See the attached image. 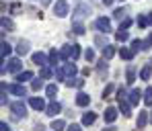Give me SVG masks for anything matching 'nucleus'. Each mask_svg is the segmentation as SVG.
Masks as SVG:
<instances>
[{"label": "nucleus", "mask_w": 152, "mask_h": 131, "mask_svg": "<svg viewBox=\"0 0 152 131\" xmlns=\"http://www.w3.org/2000/svg\"><path fill=\"white\" fill-rule=\"evenodd\" d=\"M72 31H74L76 35H82V33H84V25H80V23H74V25H72Z\"/></svg>", "instance_id": "f704fd0d"}, {"label": "nucleus", "mask_w": 152, "mask_h": 131, "mask_svg": "<svg viewBox=\"0 0 152 131\" xmlns=\"http://www.w3.org/2000/svg\"><path fill=\"white\" fill-rule=\"evenodd\" d=\"M29 105L33 106L35 111H45V109H48V106H45V101H43V98H37V96H33V98L29 101Z\"/></svg>", "instance_id": "9d476101"}, {"label": "nucleus", "mask_w": 152, "mask_h": 131, "mask_svg": "<svg viewBox=\"0 0 152 131\" xmlns=\"http://www.w3.org/2000/svg\"><path fill=\"white\" fill-rule=\"evenodd\" d=\"M95 27H97L99 31H103V33H109V31H111V23H109V19H105V17L97 19V21H95Z\"/></svg>", "instance_id": "423d86ee"}, {"label": "nucleus", "mask_w": 152, "mask_h": 131, "mask_svg": "<svg viewBox=\"0 0 152 131\" xmlns=\"http://www.w3.org/2000/svg\"><path fill=\"white\" fill-rule=\"evenodd\" d=\"M6 90H8L10 94H15V96H25V94H27V92H25V86H23L21 82H19V84H10Z\"/></svg>", "instance_id": "0eeeda50"}, {"label": "nucleus", "mask_w": 152, "mask_h": 131, "mask_svg": "<svg viewBox=\"0 0 152 131\" xmlns=\"http://www.w3.org/2000/svg\"><path fill=\"white\" fill-rule=\"evenodd\" d=\"M60 53H62V59H72V62H74L76 57L80 55V49H78L76 43H72V45H64Z\"/></svg>", "instance_id": "f257e3e1"}, {"label": "nucleus", "mask_w": 152, "mask_h": 131, "mask_svg": "<svg viewBox=\"0 0 152 131\" xmlns=\"http://www.w3.org/2000/svg\"><path fill=\"white\" fill-rule=\"evenodd\" d=\"M0 129H2V131H10V127H8V125L2 121V123H0Z\"/></svg>", "instance_id": "c03bdc74"}, {"label": "nucleus", "mask_w": 152, "mask_h": 131, "mask_svg": "<svg viewBox=\"0 0 152 131\" xmlns=\"http://www.w3.org/2000/svg\"><path fill=\"white\" fill-rule=\"evenodd\" d=\"M95 119H97V115L88 111V113H84V115H82V125H93V123H95Z\"/></svg>", "instance_id": "f3484780"}, {"label": "nucleus", "mask_w": 152, "mask_h": 131, "mask_svg": "<svg viewBox=\"0 0 152 131\" xmlns=\"http://www.w3.org/2000/svg\"><path fill=\"white\" fill-rule=\"evenodd\" d=\"M113 17H115V19H119V21H121V19H124V17H126V12H124V8H117V10H115V12H113Z\"/></svg>", "instance_id": "4c0bfd02"}, {"label": "nucleus", "mask_w": 152, "mask_h": 131, "mask_svg": "<svg viewBox=\"0 0 152 131\" xmlns=\"http://www.w3.org/2000/svg\"><path fill=\"white\" fill-rule=\"evenodd\" d=\"M39 76H41V78H50V76H51V70L48 68V66H45V68L41 70V74H39Z\"/></svg>", "instance_id": "58836bf2"}, {"label": "nucleus", "mask_w": 152, "mask_h": 131, "mask_svg": "<svg viewBox=\"0 0 152 131\" xmlns=\"http://www.w3.org/2000/svg\"><path fill=\"white\" fill-rule=\"evenodd\" d=\"M84 57H86V62H93V59H95V51H93V49L88 47V49L84 51Z\"/></svg>", "instance_id": "e433bc0d"}, {"label": "nucleus", "mask_w": 152, "mask_h": 131, "mask_svg": "<svg viewBox=\"0 0 152 131\" xmlns=\"http://www.w3.org/2000/svg\"><path fill=\"white\" fill-rule=\"evenodd\" d=\"M113 88H115V86H113V84H109V86H107V88L103 90V96H109V94L113 92Z\"/></svg>", "instance_id": "ea45409f"}, {"label": "nucleus", "mask_w": 152, "mask_h": 131, "mask_svg": "<svg viewBox=\"0 0 152 131\" xmlns=\"http://www.w3.org/2000/svg\"><path fill=\"white\" fill-rule=\"evenodd\" d=\"M31 78H33V72H29V70H25V72H21V74L17 76V80H19L21 84H23L25 80H31Z\"/></svg>", "instance_id": "bb28decb"}, {"label": "nucleus", "mask_w": 152, "mask_h": 131, "mask_svg": "<svg viewBox=\"0 0 152 131\" xmlns=\"http://www.w3.org/2000/svg\"><path fill=\"white\" fill-rule=\"evenodd\" d=\"M45 94H48L50 98H56V94H58V86H56V84H50V86L45 88Z\"/></svg>", "instance_id": "c756f323"}, {"label": "nucleus", "mask_w": 152, "mask_h": 131, "mask_svg": "<svg viewBox=\"0 0 152 131\" xmlns=\"http://www.w3.org/2000/svg\"><path fill=\"white\" fill-rule=\"evenodd\" d=\"M103 117H105L107 123H113V121L117 119V109H115V106H107L105 113H103Z\"/></svg>", "instance_id": "6e6552de"}, {"label": "nucleus", "mask_w": 152, "mask_h": 131, "mask_svg": "<svg viewBox=\"0 0 152 131\" xmlns=\"http://www.w3.org/2000/svg\"><path fill=\"white\" fill-rule=\"evenodd\" d=\"M152 25V14H142V17H138V27H142V29H146V27Z\"/></svg>", "instance_id": "4468645a"}, {"label": "nucleus", "mask_w": 152, "mask_h": 131, "mask_svg": "<svg viewBox=\"0 0 152 131\" xmlns=\"http://www.w3.org/2000/svg\"><path fill=\"white\" fill-rule=\"evenodd\" d=\"M53 14L56 17H66L68 14V2L66 0H58L56 6H53Z\"/></svg>", "instance_id": "7ed1b4c3"}, {"label": "nucleus", "mask_w": 152, "mask_h": 131, "mask_svg": "<svg viewBox=\"0 0 152 131\" xmlns=\"http://www.w3.org/2000/svg\"><path fill=\"white\" fill-rule=\"evenodd\" d=\"M62 70H64V74H66L68 78H72L76 72H78V68H76V64H72V59H68V64H64Z\"/></svg>", "instance_id": "1a4fd4ad"}, {"label": "nucleus", "mask_w": 152, "mask_h": 131, "mask_svg": "<svg viewBox=\"0 0 152 131\" xmlns=\"http://www.w3.org/2000/svg\"><path fill=\"white\" fill-rule=\"evenodd\" d=\"M126 78H127V84H134V82H136V70H134L132 66L127 68V74H126Z\"/></svg>", "instance_id": "cd10ccee"}, {"label": "nucleus", "mask_w": 152, "mask_h": 131, "mask_svg": "<svg viewBox=\"0 0 152 131\" xmlns=\"http://www.w3.org/2000/svg\"><path fill=\"white\" fill-rule=\"evenodd\" d=\"M88 14H91V6H88V4H80V6L74 10L72 21H74V23H78V21H82V19H84V17H88Z\"/></svg>", "instance_id": "f03ea898"}, {"label": "nucleus", "mask_w": 152, "mask_h": 131, "mask_svg": "<svg viewBox=\"0 0 152 131\" xmlns=\"http://www.w3.org/2000/svg\"><path fill=\"white\" fill-rule=\"evenodd\" d=\"M150 121H152V115H150Z\"/></svg>", "instance_id": "8fccbe9b"}, {"label": "nucleus", "mask_w": 152, "mask_h": 131, "mask_svg": "<svg viewBox=\"0 0 152 131\" xmlns=\"http://www.w3.org/2000/svg\"><path fill=\"white\" fill-rule=\"evenodd\" d=\"M117 103H119V111L124 113V117H129V115H132V111H129V103H127L126 98H117Z\"/></svg>", "instance_id": "2eb2a0df"}, {"label": "nucleus", "mask_w": 152, "mask_h": 131, "mask_svg": "<svg viewBox=\"0 0 152 131\" xmlns=\"http://www.w3.org/2000/svg\"><path fill=\"white\" fill-rule=\"evenodd\" d=\"M134 49H127V47H121V51H119V55H121V57H124V59H132V57H134Z\"/></svg>", "instance_id": "c85d7f7f"}, {"label": "nucleus", "mask_w": 152, "mask_h": 131, "mask_svg": "<svg viewBox=\"0 0 152 131\" xmlns=\"http://www.w3.org/2000/svg\"><path fill=\"white\" fill-rule=\"evenodd\" d=\"M62 111V106H60V103H51V105H48V109H45V115H50V117H56L58 113Z\"/></svg>", "instance_id": "f8f14e48"}, {"label": "nucleus", "mask_w": 152, "mask_h": 131, "mask_svg": "<svg viewBox=\"0 0 152 131\" xmlns=\"http://www.w3.org/2000/svg\"><path fill=\"white\" fill-rule=\"evenodd\" d=\"M10 111H12L17 117H25V115H27V106H25V103H23V101L12 103V105H10Z\"/></svg>", "instance_id": "20e7f679"}, {"label": "nucleus", "mask_w": 152, "mask_h": 131, "mask_svg": "<svg viewBox=\"0 0 152 131\" xmlns=\"http://www.w3.org/2000/svg\"><path fill=\"white\" fill-rule=\"evenodd\" d=\"M43 80H45V78H41V76H39L37 80H33V84H31V88H33V90H39V88L43 86Z\"/></svg>", "instance_id": "72a5a7b5"}, {"label": "nucleus", "mask_w": 152, "mask_h": 131, "mask_svg": "<svg viewBox=\"0 0 152 131\" xmlns=\"http://www.w3.org/2000/svg\"><path fill=\"white\" fill-rule=\"evenodd\" d=\"M51 0H41V4H50Z\"/></svg>", "instance_id": "09e8293b"}, {"label": "nucleus", "mask_w": 152, "mask_h": 131, "mask_svg": "<svg viewBox=\"0 0 152 131\" xmlns=\"http://www.w3.org/2000/svg\"><path fill=\"white\" fill-rule=\"evenodd\" d=\"M113 2H115V0H103V4H105V6H111Z\"/></svg>", "instance_id": "a18cd8bd"}, {"label": "nucleus", "mask_w": 152, "mask_h": 131, "mask_svg": "<svg viewBox=\"0 0 152 131\" xmlns=\"http://www.w3.org/2000/svg\"><path fill=\"white\" fill-rule=\"evenodd\" d=\"M66 84H68V86H76V88H82V86H84V80L74 78V76H72V78H68V80H66Z\"/></svg>", "instance_id": "4be33fe9"}, {"label": "nucleus", "mask_w": 152, "mask_h": 131, "mask_svg": "<svg viewBox=\"0 0 152 131\" xmlns=\"http://www.w3.org/2000/svg\"><path fill=\"white\" fill-rule=\"evenodd\" d=\"M146 123H148V113H146V111H142V113H138V129H142V127H146Z\"/></svg>", "instance_id": "a211bd4d"}, {"label": "nucleus", "mask_w": 152, "mask_h": 131, "mask_svg": "<svg viewBox=\"0 0 152 131\" xmlns=\"http://www.w3.org/2000/svg\"><path fill=\"white\" fill-rule=\"evenodd\" d=\"M115 39H117V41H127V39H129V35H127V31L119 29V31L115 33Z\"/></svg>", "instance_id": "2f4dec72"}, {"label": "nucleus", "mask_w": 152, "mask_h": 131, "mask_svg": "<svg viewBox=\"0 0 152 131\" xmlns=\"http://www.w3.org/2000/svg\"><path fill=\"white\" fill-rule=\"evenodd\" d=\"M144 103L150 106L152 105V86H148L146 90H144Z\"/></svg>", "instance_id": "7c9ffc66"}, {"label": "nucleus", "mask_w": 152, "mask_h": 131, "mask_svg": "<svg viewBox=\"0 0 152 131\" xmlns=\"http://www.w3.org/2000/svg\"><path fill=\"white\" fill-rule=\"evenodd\" d=\"M88 103H91V96L88 94H84V92H78L76 94V105L78 106H88Z\"/></svg>", "instance_id": "ddd939ff"}, {"label": "nucleus", "mask_w": 152, "mask_h": 131, "mask_svg": "<svg viewBox=\"0 0 152 131\" xmlns=\"http://www.w3.org/2000/svg\"><path fill=\"white\" fill-rule=\"evenodd\" d=\"M10 51H12V47H10L6 41H2V45H0V55L6 59V55H10Z\"/></svg>", "instance_id": "5701e85b"}, {"label": "nucleus", "mask_w": 152, "mask_h": 131, "mask_svg": "<svg viewBox=\"0 0 152 131\" xmlns=\"http://www.w3.org/2000/svg\"><path fill=\"white\" fill-rule=\"evenodd\" d=\"M142 45H144V41H140V39H134V41H132V49H134V51L142 49Z\"/></svg>", "instance_id": "c9c22d12"}, {"label": "nucleus", "mask_w": 152, "mask_h": 131, "mask_svg": "<svg viewBox=\"0 0 152 131\" xmlns=\"http://www.w3.org/2000/svg\"><path fill=\"white\" fill-rule=\"evenodd\" d=\"M103 131H115V127H107V129H103Z\"/></svg>", "instance_id": "de8ad7c7"}, {"label": "nucleus", "mask_w": 152, "mask_h": 131, "mask_svg": "<svg viewBox=\"0 0 152 131\" xmlns=\"http://www.w3.org/2000/svg\"><path fill=\"white\" fill-rule=\"evenodd\" d=\"M129 25H132V19H124V23H121V27H119V29H124V31H126Z\"/></svg>", "instance_id": "a19ab883"}, {"label": "nucleus", "mask_w": 152, "mask_h": 131, "mask_svg": "<svg viewBox=\"0 0 152 131\" xmlns=\"http://www.w3.org/2000/svg\"><path fill=\"white\" fill-rule=\"evenodd\" d=\"M140 98H142V92H140L138 88H134V90L129 92V105H138Z\"/></svg>", "instance_id": "dca6fc26"}, {"label": "nucleus", "mask_w": 152, "mask_h": 131, "mask_svg": "<svg viewBox=\"0 0 152 131\" xmlns=\"http://www.w3.org/2000/svg\"><path fill=\"white\" fill-rule=\"evenodd\" d=\"M21 68H23V64H21V59H19V57L8 59V72H21Z\"/></svg>", "instance_id": "9b49d317"}, {"label": "nucleus", "mask_w": 152, "mask_h": 131, "mask_svg": "<svg viewBox=\"0 0 152 131\" xmlns=\"http://www.w3.org/2000/svg\"><path fill=\"white\" fill-rule=\"evenodd\" d=\"M113 55H115V47H113V45H105V47H103V57H105V59H111Z\"/></svg>", "instance_id": "412c9836"}, {"label": "nucleus", "mask_w": 152, "mask_h": 131, "mask_svg": "<svg viewBox=\"0 0 152 131\" xmlns=\"http://www.w3.org/2000/svg\"><path fill=\"white\" fill-rule=\"evenodd\" d=\"M33 64H37L39 68H45L48 64H50V57L45 55V53H33Z\"/></svg>", "instance_id": "39448f33"}, {"label": "nucleus", "mask_w": 152, "mask_h": 131, "mask_svg": "<svg viewBox=\"0 0 152 131\" xmlns=\"http://www.w3.org/2000/svg\"><path fill=\"white\" fill-rule=\"evenodd\" d=\"M60 59H62V53L56 51V49H51V51H50V64H53V66H56Z\"/></svg>", "instance_id": "b1692460"}, {"label": "nucleus", "mask_w": 152, "mask_h": 131, "mask_svg": "<svg viewBox=\"0 0 152 131\" xmlns=\"http://www.w3.org/2000/svg\"><path fill=\"white\" fill-rule=\"evenodd\" d=\"M105 62H107V59H105V57H103L101 62H99V64H97V70H99V74H107V64H105Z\"/></svg>", "instance_id": "473e14b6"}, {"label": "nucleus", "mask_w": 152, "mask_h": 131, "mask_svg": "<svg viewBox=\"0 0 152 131\" xmlns=\"http://www.w3.org/2000/svg\"><path fill=\"white\" fill-rule=\"evenodd\" d=\"M0 25H2V29H4V31H12V29H15V25H12V21H10V19H6V17H2Z\"/></svg>", "instance_id": "a878e982"}, {"label": "nucleus", "mask_w": 152, "mask_h": 131, "mask_svg": "<svg viewBox=\"0 0 152 131\" xmlns=\"http://www.w3.org/2000/svg\"><path fill=\"white\" fill-rule=\"evenodd\" d=\"M68 131H82V127H80V125H76V123H72V125L68 127Z\"/></svg>", "instance_id": "37998d69"}, {"label": "nucleus", "mask_w": 152, "mask_h": 131, "mask_svg": "<svg viewBox=\"0 0 152 131\" xmlns=\"http://www.w3.org/2000/svg\"><path fill=\"white\" fill-rule=\"evenodd\" d=\"M150 74H152V62H148V64L142 68V72H140V78H142V80H148V78H150Z\"/></svg>", "instance_id": "6ab92c4d"}, {"label": "nucleus", "mask_w": 152, "mask_h": 131, "mask_svg": "<svg viewBox=\"0 0 152 131\" xmlns=\"http://www.w3.org/2000/svg\"><path fill=\"white\" fill-rule=\"evenodd\" d=\"M35 131H45V129H43V127H41V125H39V127H35Z\"/></svg>", "instance_id": "49530a36"}, {"label": "nucleus", "mask_w": 152, "mask_h": 131, "mask_svg": "<svg viewBox=\"0 0 152 131\" xmlns=\"http://www.w3.org/2000/svg\"><path fill=\"white\" fill-rule=\"evenodd\" d=\"M150 45H152V37H148V39L144 41V45H142V49H150Z\"/></svg>", "instance_id": "79ce46f5"}, {"label": "nucleus", "mask_w": 152, "mask_h": 131, "mask_svg": "<svg viewBox=\"0 0 152 131\" xmlns=\"http://www.w3.org/2000/svg\"><path fill=\"white\" fill-rule=\"evenodd\" d=\"M64 127H66V123L62 119H53V123H51V129L53 131H64Z\"/></svg>", "instance_id": "393cba45"}, {"label": "nucleus", "mask_w": 152, "mask_h": 131, "mask_svg": "<svg viewBox=\"0 0 152 131\" xmlns=\"http://www.w3.org/2000/svg\"><path fill=\"white\" fill-rule=\"evenodd\" d=\"M17 53H19V55H27V53H29V43H27V41H19Z\"/></svg>", "instance_id": "aec40b11"}]
</instances>
